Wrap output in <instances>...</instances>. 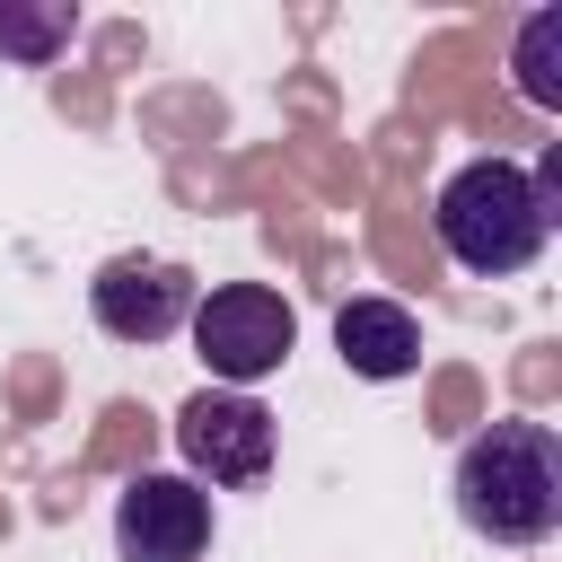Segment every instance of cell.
Returning <instances> with one entry per match:
<instances>
[{
  "instance_id": "obj_4",
  "label": "cell",
  "mask_w": 562,
  "mask_h": 562,
  "mask_svg": "<svg viewBox=\"0 0 562 562\" xmlns=\"http://www.w3.org/2000/svg\"><path fill=\"white\" fill-rule=\"evenodd\" d=\"M176 457H184V474L202 492H255L272 474V457H281V422L237 386H202L176 413Z\"/></svg>"
},
{
  "instance_id": "obj_8",
  "label": "cell",
  "mask_w": 562,
  "mask_h": 562,
  "mask_svg": "<svg viewBox=\"0 0 562 562\" xmlns=\"http://www.w3.org/2000/svg\"><path fill=\"white\" fill-rule=\"evenodd\" d=\"M70 35H79V9L70 0H0V61L44 70V61L70 53Z\"/></svg>"
},
{
  "instance_id": "obj_6",
  "label": "cell",
  "mask_w": 562,
  "mask_h": 562,
  "mask_svg": "<svg viewBox=\"0 0 562 562\" xmlns=\"http://www.w3.org/2000/svg\"><path fill=\"white\" fill-rule=\"evenodd\" d=\"M114 553L123 562H202L211 553V492L193 474H132L114 492Z\"/></svg>"
},
{
  "instance_id": "obj_3",
  "label": "cell",
  "mask_w": 562,
  "mask_h": 562,
  "mask_svg": "<svg viewBox=\"0 0 562 562\" xmlns=\"http://www.w3.org/2000/svg\"><path fill=\"white\" fill-rule=\"evenodd\" d=\"M184 334H193V360L211 369V386L255 395V386L290 360V342H299V307H290L281 290H263V281H220V290L193 299Z\"/></svg>"
},
{
  "instance_id": "obj_2",
  "label": "cell",
  "mask_w": 562,
  "mask_h": 562,
  "mask_svg": "<svg viewBox=\"0 0 562 562\" xmlns=\"http://www.w3.org/2000/svg\"><path fill=\"white\" fill-rule=\"evenodd\" d=\"M457 518L483 544H544L562 527V430L553 422H492L457 448Z\"/></svg>"
},
{
  "instance_id": "obj_1",
  "label": "cell",
  "mask_w": 562,
  "mask_h": 562,
  "mask_svg": "<svg viewBox=\"0 0 562 562\" xmlns=\"http://www.w3.org/2000/svg\"><path fill=\"white\" fill-rule=\"evenodd\" d=\"M553 228H562V211L544 202V184L527 176V158H501V149H492V158H465V167L439 184V202H430L439 255H448L457 272H474V281L527 272Z\"/></svg>"
},
{
  "instance_id": "obj_5",
  "label": "cell",
  "mask_w": 562,
  "mask_h": 562,
  "mask_svg": "<svg viewBox=\"0 0 562 562\" xmlns=\"http://www.w3.org/2000/svg\"><path fill=\"white\" fill-rule=\"evenodd\" d=\"M193 299H202V281L176 255H105L97 281H88V316L114 342H167V334H184Z\"/></svg>"
},
{
  "instance_id": "obj_9",
  "label": "cell",
  "mask_w": 562,
  "mask_h": 562,
  "mask_svg": "<svg viewBox=\"0 0 562 562\" xmlns=\"http://www.w3.org/2000/svg\"><path fill=\"white\" fill-rule=\"evenodd\" d=\"M509 70H518V97L562 114V9H527L518 44H509Z\"/></svg>"
},
{
  "instance_id": "obj_7",
  "label": "cell",
  "mask_w": 562,
  "mask_h": 562,
  "mask_svg": "<svg viewBox=\"0 0 562 562\" xmlns=\"http://www.w3.org/2000/svg\"><path fill=\"white\" fill-rule=\"evenodd\" d=\"M334 351H342V369L351 378H413L422 369V316L404 307V299H378V290H360V299H342L334 307Z\"/></svg>"
}]
</instances>
